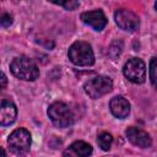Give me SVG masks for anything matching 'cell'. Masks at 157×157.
<instances>
[{"mask_svg": "<svg viewBox=\"0 0 157 157\" xmlns=\"http://www.w3.org/2000/svg\"><path fill=\"white\" fill-rule=\"evenodd\" d=\"M92 153V146L85 141H75L64 150L63 157H88Z\"/></svg>", "mask_w": 157, "mask_h": 157, "instance_id": "8fae6325", "label": "cell"}, {"mask_svg": "<svg viewBox=\"0 0 157 157\" xmlns=\"http://www.w3.org/2000/svg\"><path fill=\"white\" fill-rule=\"evenodd\" d=\"M81 20L83 23L91 26L94 31H102L108 22L107 17L102 10H92V11L83 12L81 15Z\"/></svg>", "mask_w": 157, "mask_h": 157, "instance_id": "ba28073f", "label": "cell"}, {"mask_svg": "<svg viewBox=\"0 0 157 157\" xmlns=\"http://www.w3.org/2000/svg\"><path fill=\"white\" fill-rule=\"evenodd\" d=\"M85 92L93 99H97L107 93H109L113 88V81L108 76L98 75L91 80H88L85 86Z\"/></svg>", "mask_w": 157, "mask_h": 157, "instance_id": "5b68a950", "label": "cell"}, {"mask_svg": "<svg viewBox=\"0 0 157 157\" xmlns=\"http://www.w3.org/2000/svg\"><path fill=\"white\" fill-rule=\"evenodd\" d=\"M6 87V76H5V74L2 72L1 74V90H4Z\"/></svg>", "mask_w": 157, "mask_h": 157, "instance_id": "e0dca14e", "label": "cell"}, {"mask_svg": "<svg viewBox=\"0 0 157 157\" xmlns=\"http://www.w3.org/2000/svg\"><path fill=\"white\" fill-rule=\"evenodd\" d=\"M11 72L25 81H34L39 76V69L36 63L27 56H17L10 64Z\"/></svg>", "mask_w": 157, "mask_h": 157, "instance_id": "6da1fadb", "label": "cell"}, {"mask_svg": "<svg viewBox=\"0 0 157 157\" xmlns=\"http://www.w3.org/2000/svg\"><path fill=\"white\" fill-rule=\"evenodd\" d=\"M123 74L132 83H144L146 78V65L140 58H131L125 63Z\"/></svg>", "mask_w": 157, "mask_h": 157, "instance_id": "8992f818", "label": "cell"}, {"mask_svg": "<svg viewBox=\"0 0 157 157\" xmlns=\"http://www.w3.org/2000/svg\"><path fill=\"white\" fill-rule=\"evenodd\" d=\"M125 134H126L128 140L135 146H139V147H142V148H147L152 144V140H151L150 135L145 130H142L140 128L130 126V128L126 129Z\"/></svg>", "mask_w": 157, "mask_h": 157, "instance_id": "9c48e42d", "label": "cell"}, {"mask_svg": "<svg viewBox=\"0 0 157 157\" xmlns=\"http://www.w3.org/2000/svg\"><path fill=\"white\" fill-rule=\"evenodd\" d=\"M109 108L112 114L119 119L126 118L130 113V103L128 102V99H125L121 96H117L112 98L109 102Z\"/></svg>", "mask_w": 157, "mask_h": 157, "instance_id": "7c38bea8", "label": "cell"}, {"mask_svg": "<svg viewBox=\"0 0 157 157\" xmlns=\"http://www.w3.org/2000/svg\"><path fill=\"white\" fill-rule=\"evenodd\" d=\"M16 115H17L16 105L10 99L2 98L1 105H0V124H1V126L12 124L16 120Z\"/></svg>", "mask_w": 157, "mask_h": 157, "instance_id": "30bf717a", "label": "cell"}, {"mask_svg": "<svg viewBox=\"0 0 157 157\" xmlns=\"http://www.w3.org/2000/svg\"><path fill=\"white\" fill-rule=\"evenodd\" d=\"M150 80L151 83L157 88V56L152 58L150 61Z\"/></svg>", "mask_w": 157, "mask_h": 157, "instance_id": "5bb4252c", "label": "cell"}, {"mask_svg": "<svg viewBox=\"0 0 157 157\" xmlns=\"http://www.w3.org/2000/svg\"><path fill=\"white\" fill-rule=\"evenodd\" d=\"M69 59L77 66H91L94 63V54L92 47L87 42H75L70 45L67 52Z\"/></svg>", "mask_w": 157, "mask_h": 157, "instance_id": "7a4b0ae2", "label": "cell"}, {"mask_svg": "<svg viewBox=\"0 0 157 157\" xmlns=\"http://www.w3.org/2000/svg\"><path fill=\"white\" fill-rule=\"evenodd\" d=\"M1 151H2V157H6V152H5V150L1 148Z\"/></svg>", "mask_w": 157, "mask_h": 157, "instance_id": "ac0fdd59", "label": "cell"}, {"mask_svg": "<svg viewBox=\"0 0 157 157\" xmlns=\"http://www.w3.org/2000/svg\"><path fill=\"white\" fill-rule=\"evenodd\" d=\"M155 7H156V10H157V1L155 2Z\"/></svg>", "mask_w": 157, "mask_h": 157, "instance_id": "d6986e66", "label": "cell"}, {"mask_svg": "<svg viewBox=\"0 0 157 157\" xmlns=\"http://www.w3.org/2000/svg\"><path fill=\"white\" fill-rule=\"evenodd\" d=\"M97 142L102 150L108 151L113 144V136L109 132H101L97 137Z\"/></svg>", "mask_w": 157, "mask_h": 157, "instance_id": "4fadbf2b", "label": "cell"}, {"mask_svg": "<svg viewBox=\"0 0 157 157\" xmlns=\"http://www.w3.org/2000/svg\"><path fill=\"white\" fill-rule=\"evenodd\" d=\"M31 142H32L31 134L28 130H26L23 128L15 129L7 139V144H9L11 152H13L15 155H18V156L26 155L29 151Z\"/></svg>", "mask_w": 157, "mask_h": 157, "instance_id": "277c9868", "label": "cell"}, {"mask_svg": "<svg viewBox=\"0 0 157 157\" xmlns=\"http://www.w3.org/2000/svg\"><path fill=\"white\" fill-rule=\"evenodd\" d=\"M0 23L2 27H9L12 23V16L9 13H2L1 18H0Z\"/></svg>", "mask_w": 157, "mask_h": 157, "instance_id": "2e32d148", "label": "cell"}, {"mask_svg": "<svg viewBox=\"0 0 157 157\" xmlns=\"http://www.w3.org/2000/svg\"><path fill=\"white\" fill-rule=\"evenodd\" d=\"M48 115L52 123L58 128H67L74 123V114L69 105L63 102H54L48 108Z\"/></svg>", "mask_w": 157, "mask_h": 157, "instance_id": "3957f363", "label": "cell"}, {"mask_svg": "<svg viewBox=\"0 0 157 157\" xmlns=\"http://www.w3.org/2000/svg\"><path fill=\"white\" fill-rule=\"evenodd\" d=\"M114 20L115 23L118 25V27H120L121 29L126 31V32H134L139 28V17L137 15H135L132 11L126 10V9H120L117 10L114 13Z\"/></svg>", "mask_w": 157, "mask_h": 157, "instance_id": "52a82bcc", "label": "cell"}, {"mask_svg": "<svg viewBox=\"0 0 157 157\" xmlns=\"http://www.w3.org/2000/svg\"><path fill=\"white\" fill-rule=\"evenodd\" d=\"M54 4L59 5V6H63L65 7L66 10H75L76 7L80 6V2L78 1H53Z\"/></svg>", "mask_w": 157, "mask_h": 157, "instance_id": "9a60e30c", "label": "cell"}]
</instances>
